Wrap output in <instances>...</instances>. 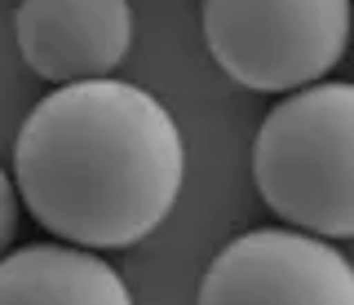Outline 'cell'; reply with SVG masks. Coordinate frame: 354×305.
<instances>
[{"label":"cell","mask_w":354,"mask_h":305,"mask_svg":"<svg viewBox=\"0 0 354 305\" xmlns=\"http://www.w3.org/2000/svg\"><path fill=\"white\" fill-rule=\"evenodd\" d=\"M195 305H354V270L319 235L248 230L213 257Z\"/></svg>","instance_id":"cell-4"},{"label":"cell","mask_w":354,"mask_h":305,"mask_svg":"<svg viewBox=\"0 0 354 305\" xmlns=\"http://www.w3.org/2000/svg\"><path fill=\"white\" fill-rule=\"evenodd\" d=\"M186 146L160 97L124 80H75L40 97L14 141V186L53 239L133 248L173 213Z\"/></svg>","instance_id":"cell-1"},{"label":"cell","mask_w":354,"mask_h":305,"mask_svg":"<svg viewBox=\"0 0 354 305\" xmlns=\"http://www.w3.org/2000/svg\"><path fill=\"white\" fill-rule=\"evenodd\" d=\"M14 36L40 80H102L133 45V9L129 0H22Z\"/></svg>","instance_id":"cell-5"},{"label":"cell","mask_w":354,"mask_h":305,"mask_svg":"<svg viewBox=\"0 0 354 305\" xmlns=\"http://www.w3.org/2000/svg\"><path fill=\"white\" fill-rule=\"evenodd\" d=\"M252 177L266 208L319 239L354 235V84L292 89L261 119Z\"/></svg>","instance_id":"cell-2"},{"label":"cell","mask_w":354,"mask_h":305,"mask_svg":"<svg viewBox=\"0 0 354 305\" xmlns=\"http://www.w3.org/2000/svg\"><path fill=\"white\" fill-rule=\"evenodd\" d=\"M199 18L213 62L257 93L324 80L350 40V0H204Z\"/></svg>","instance_id":"cell-3"},{"label":"cell","mask_w":354,"mask_h":305,"mask_svg":"<svg viewBox=\"0 0 354 305\" xmlns=\"http://www.w3.org/2000/svg\"><path fill=\"white\" fill-rule=\"evenodd\" d=\"M0 305H133V297L93 248L31 244L0 257Z\"/></svg>","instance_id":"cell-6"},{"label":"cell","mask_w":354,"mask_h":305,"mask_svg":"<svg viewBox=\"0 0 354 305\" xmlns=\"http://www.w3.org/2000/svg\"><path fill=\"white\" fill-rule=\"evenodd\" d=\"M18 186L9 181V173L0 168V257H5V248H9V239H14L18 230Z\"/></svg>","instance_id":"cell-7"}]
</instances>
